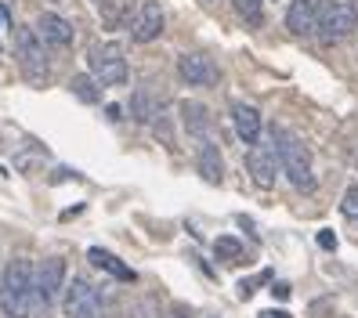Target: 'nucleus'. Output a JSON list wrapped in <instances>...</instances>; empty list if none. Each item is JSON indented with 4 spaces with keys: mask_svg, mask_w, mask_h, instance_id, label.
I'll return each instance as SVG.
<instances>
[{
    "mask_svg": "<svg viewBox=\"0 0 358 318\" xmlns=\"http://www.w3.org/2000/svg\"><path fill=\"white\" fill-rule=\"evenodd\" d=\"M91 69H94V80L101 83V87H127V80H131L127 51H123L120 40H109V44L94 48Z\"/></svg>",
    "mask_w": 358,
    "mask_h": 318,
    "instance_id": "nucleus-5",
    "label": "nucleus"
},
{
    "mask_svg": "<svg viewBox=\"0 0 358 318\" xmlns=\"http://www.w3.org/2000/svg\"><path fill=\"white\" fill-rule=\"evenodd\" d=\"M36 304V268L26 257H11L0 275V318H29Z\"/></svg>",
    "mask_w": 358,
    "mask_h": 318,
    "instance_id": "nucleus-1",
    "label": "nucleus"
},
{
    "mask_svg": "<svg viewBox=\"0 0 358 318\" xmlns=\"http://www.w3.org/2000/svg\"><path fill=\"white\" fill-rule=\"evenodd\" d=\"M319 11H322V0H289L286 29L293 36H311L315 26H319Z\"/></svg>",
    "mask_w": 358,
    "mask_h": 318,
    "instance_id": "nucleus-12",
    "label": "nucleus"
},
{
    "mask_svg": "<svg viewBox=\"0 0 358 318\" xmlns=\"http://www.w3.org/2000/svg\"><path fill=\"white\" fill-rule=\"evenodd\" d=\"M8 26H11V11H8L4 4H0V36L8 33Z\"/></svg>",
    "mask_w": 358,
    "mask_h": 318,
    "instance_id": "nucleus-23",
    "label": "nucleus"
},
{
    "mask_svg": "<svg viewBox=\"0 0 358 318\" xmlns=\"http://www.w3.org/2000/svg\"><path fill=\"white\" fill-rule=\"evenodd\" d=\"M62 315L66 318H94L98 315V286L87 279H73L62 293Z\"/></svg>",
    "mask_w": 358,
    "mask_h": 318,
    "instance_id": "nucleus-6",
    "label": "nucleus"
},
{
    "mask_svg": "<svg viewBox=\"0 0 358 318\" xmlns=\"http://www.w3.org/2000/svg\"><path fill=\"white\" fill-rule=\"evenodd\" d=\"M214 253H217V261H224V264H243V261H246L243 243L231 239V236H221V239L214 243Z\"/></svg>",
    "mask_w": 358,
    "mask_h": 318,
    "instance_id": "nucleus-18",
    "label": "nucleus"
},
{
    "mask_svg": "<svg viewBox=\"0 0 358 318\" xmlns=\"http://www.w3.org/2000/svg\"><path fill=\"white\" fill-rule=\"evenodd\" d=\"M131 40L134 44H152V40H159V33L166 29V18H163V8L156 4V0H145V4L134 11L131 18Z\"/></svg>",
    "mask_w": 358,
    "mask_h": 318,
    "instance_id": "nucleus-7",
    "label": "nucleus"
},
{
    "mask_svg": "<svg viewBox=\"0 0 358 318\" xmlns=\"http://www.w3.org/2000/svg\"><path fill=\"white\" fill-rule=\"evenodd\" d=\"M319 246L322 250H336V236L333 231H319Z\"/></svg>",
    "mask_w": 358,
    "mask_h": 318,
    "instance_id": "nucleus-22",
    "label": "nucleus"
},
{
    "mask_svg": "<svg viewBox=\"0 0 358 318\" xmlns=\"http://www.w3.org/2000/svg\"><path fill=\"white\" fill-rule=\"evenodd\" d=\"M341 210H344V217H348V221H355V224H358V185H351L348 192H344Z\"/></svg>",
    "mask_w": 358,
    "mask_h": 318,
    "instance_id": "nucleus-21",
    "label": "nucleus"
},
{
    "mask_svg": "<svg viewBox=\"0 0 358 318\" xmlns=\"http://www.w3.org/2000/svg\"><path fill=\"white\" fill-rule=\"evenodd\" d=\"M355 29H358V0H326L319 11L315 36L329 48V44H344Z\"/></svg>",
    "mask_w": 358,
    "mask_h": 318,
    "instance_id": "nucleus-4",
    "label": "nucleus"
},
{
    "mask_svg": "<svg viewBox=\"0 0 358 318\" xmlns=\"http://www.w3.org/2000/svg\"><path fill=\"white\" fill-rule=\"evenodd\" d=\"M36 36L44 40L48 51H69L73 48V26L58 11H44L36 18Z\"/></svg>",
    "mask_w": 358,
    "mask_h": 318,
    "instance_id": "nucleus-9",
    "label": "nucleus"
},
{
    "mask_svg": "<svg viewBox=\"0 0 358 318\" xmlns=\"http://www.w3.org/2000/svg\"><path fill=\"white\" fill-rule=\"evenodd\" d=\"M166 318H185V311H174V315H166Z\"/></svg>",
    "mask_w": 358,
    "mask_h": 318,
    "instance_id": "nucleus-26",
    "label": "nucleus"
},
{
    "mask_svg": "<svg viewBox=\"0 0 358 318\" xmlns=\"http://www.w3.org/2000/svg\"><path fill=\"white\" fill-rule=\"evenodd\" d=\"M178 76L188 83V87H214L221 80L217 66L206 55H181L178 58Z\"/></svg>",
    "mask_w": 358,
    "mask_h": 318,
    "instance_id": "nucleus-10",
    "label": "nucleus"
},
{
    "mask_svg": "<svg viewBox=\"0 0 358 318\" xmlns=\"http://www.w3.org/2000/svg\"><path fill=\"white\" fill-rule=\"evenodd\" d=\"M178 113H181V123H185V131L188 138H196V141H210V109L199 101H181L178 105Z\"/></svg>",
    "mask_w": 358,
    "mask_h": 318,
    "instance_id": "nucleus-15",
    "label": "nucleus"
},
{
    "mask_svg": "<svg viewBox=\"0 0 358 318\" xmlns=\"http://www.w3.org/2000/svg\"><path fill=\"white\" fill-rule=\"evenodd\" d=\"M73 94L80 101H87V105L101 101V87H98V80H91V76H73Z\"/></svg>",
    "mask_w": 358,
    "mask_h": 318,
    "instance_id": "nucleus-20",
    "label": "nucleus"
},
{
    "mask_svg": "<svg viewBox=\"0 0 358 318\" xmlns=\"http://www.w3.org/2000/svg\"><path fill=\"white\" fill-rule=\"evenodd\" d=\"M62 279H66V261L62 257H48L44 264L36 268V304L40 308L55 304V296L62 289Z\"/></svg>",
    "mask_w": 358,
    "mask_h": 318,
    "instance_id": "nucleus-11",
    "label": "nucleus"
},
{
    "mask_svg": "<svg viewBox=\"0 0 358 318\" xmlns=\"http://www.w3.org/2000/svg\"><path fill=\"white\" fill-rule=\"evenodd\" d=\"M199 174H203L210 185H221V181H224V163H221V152H217L214 138L199 141Z\"/></svg>",
    "mask_w": 358,
    "mask_h": 318,
    "instance_id": "nucleus-17",
    "label": "nucleus"
},
{
    "mask_svg": "<svg viewBox=\"0 0 358 318\" xmlns=\"http://www.w3.org/2000/svg\"><path fill=\"white\" fill-rule=\"evenodd\" d=\"M87 261H91L94 268H101V271H109L113 279H120V282H134V279H138V275H134L127 264H123V261L116 257V253L101 250V246H91V250H87Z\"/></svg>",
    "mask_w": 358,
    "mask_h": 318,
    "instance_id": "nucleus-16",
    "label": "nucleus"
},
{
    "mask_svg": "<svg viewBox=\"0 0 358 318\" xmlns=\"http://www.w3.org/2000/svg\"><path fill=\"white\" fill-rule=\"evenodd\" d=\"M94 8H98V18L105 29H127L138 11L134 0H94Z\"/></svg>",
    "mask_w": 358,
    "mask_h": 318,
    "instance_id": "nucleus-14",
    "label": "nucleus"
},
{
    "mask_svg": "<svg viewBox=\"0 0 358 318\" xmlns=\"http://www.w3.org/2000/svg\"><path fill=\"white\" fill-rule=\"evenodd\" d=\"M271 293H275V296H279V301H286V296H289L293 289H289L286 282H275V286H271Z\"/></svg>",
    "mask_w": 358,
    "mask_h": 318,
    "instance_id": "nucleus-24",
    "label": "nucleus"
},
{
    "mask_svg": "<svg viewBox=\"0 0 358 318\" xmlns=\"http://www.w3.org/2000/svg\"><path fill=\"white\" fill-rule=\"evenodd\" d=\"M231 8L239 11V18L250 29H261L264 26V4L261 0H231Z\"/></svg>",
    "mask_w": 358,
    "mask_h": 318,
    "instance_id": "nucleus-19",
    "label": "nucleus"
},
{
    "mask_svg": "<svg viewBox=\"0 0 358 318\" xmlns=\"http://www.w3.org/2000/svg\"><path fill=\"white\" fill-rule=\"evenodd\" d=\"M231 127H236V134L246 141V145H257L261 141V113L254 109V105L246 101H231Z\"/></svg>",
    "mask_w": 358,
    "mask_h": 318,
    "instance_id": "nucleus-13",
    "label": "nucleus"
},
{
    "mask_svg": "<svg viewBox=\"0 0 358 318\" xmlns=\"http://www.w3.org/2000/svg\"><path fill=\"white\" fill-rule=\"evenodd\" d=\"M261 318H293L289 311H261Z\"/></svg>",
    "mask_w": 358,
    "mask_h": 318,
    "instance_id": "nucleus-25",
    "label": "nucleus"
},
{
    "mask_svg": "<svg viewBox=\"0 0 358 318\" xmlns=\"http://www.w3.org/2000/svg\"><path fill=\"white\" fill-rule=\"evenodd\" d=\"M271 145H275L279 171L289 178V185L301 188V192H311V188H315V171H311L308 145L293 131H286V127H271Z\"/></svg>",
    "mask_w": 358,
    "mask_h": 318,
    "instance_id": "nucleus-2",
    "label": "nucleus"
},
{
    "mask_svg": "<svg viewBox=\"0 0 358 318\" xmlns=\"http://www.w3.org/2000/svg\"><path fill=\"white\" fill-rule=\"evenodd\" d=\"M246 171H250V178H254L257 188H271V185H275V171H279L275 145H250Z\"/></svg>",
    "mask_w": 358,
    "mask_h": 318,
    "instance_id": "nucleus-8",
    "label": "nucleus"
},
{
    "mask_svg": "<svg viewBox=\"0 0 358 318\" xmlns=\"http://www.w3.org/2000/svg\"><path fill=\"white\" fill-rule=\"evenodd\" d=\"M15 58H18V69L29 80V87H48L51 80V58H48V48L44 40L36 36V29H18L15 33Z\"/></svg>",
    "mask_w": 358,
    "mask_h": 318,
    "instance_id": "nucleus-3",
    "label": "nucleus"
},
{
    "mask_svg": "<svg viewBox=\"0 0 358 318\" xmlns=\"http://www.w3.org/2000/svg\"><path fill=\"white\" fill-rule=\"evenodd\" d=\"M94 318H101V315H94Z\"/></svg>",
    "mask_w": 358,
    "mask_h": 318,
    "instance_id": "nucleus-27",
    "label": "nucleus"
}]
</instances>
